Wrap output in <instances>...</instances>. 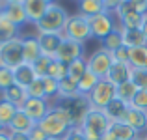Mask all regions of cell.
Wrapping results in <instances>:
<instances>
[{
  "instance_id": "2",
  "label": "cell",
  "mask_w": 147,
  "mask_h": 140,
  "mask_svg": "<svg viewBox=\"0 0 147 140\" xmlns=\"http://www.w3.org/2000/svg\"><path fill=\"white\" fill-rule=\"evenodd\" d=\"M69 19V13L63 6H60L58 2L49 4L45 15L36 22L37 34H61L65 28V22Z\"/></svg>"
},
{
  "instance_id": "50",
  "label": "cell",
  "mask_w": 147,
  "mask_h": 140,
  "mask_svg": "<svg viewBox=\"0 0 147 140\" xmlns=\"http://www.w3.org/2000/svg\"><path fill=\"white\" fill-rule=\"evenodd\" d=\"M45 2H47V4H54V2H56V0H45Z\"/></svg>"
},
{
  "instance_id": "57",
  "label": "cell",
  "mask_w": 147,
  "mask_h": 140,
  "mask_svg": "<svg viewBox=\"0 0 147 140\" xmlns=\"http://www.w3.org/2000/svg\"><path fill=\"white\" fill-rule=\"evenodd\" d=\"M0 4H4V0H0Z\"/></svg>"
},
{
  "instance_id": "43",
  "label": "cell",
  "mask_w": 147,
  "mask_h": 140,
  "mask_svg": "<svg viewBox=\"0 0 147 140\" xmlns=\"http://www.w3.org/2000/svg\"><path fill=\"white\" fill-rule=\"evenodd\" d=\"M28 138H30V140H49L47 133H45V131L41 129L39 125H36L32 131H30V133H28Z\"/></svg>"
},
{
  "instance_id": "40",
  "label": "cell",
  "mask_w": 147,
  "mask_h": 140,
  "mask_svg": "<svg viewBox=\"0 0 147 140\" xmlns=\"http://www.w3.org/2000/svg\"><path fill=\"white\" fill-rule=\"evenodd\" d=\"M130 107L147 112V90H138L136 95H134V99L130 101Z\"/></svg>"
},
{
  "instance_id": "20",
  "label": "cell",
  "mask_w": 147,
  "mask_h": 140,
  "mask_svg": "<svg viewBox=\"0 0 147 140\" xmlns=\"http://www.w3.org/2000/svg\"><path fill=\"white\" fill-rule=\"evenodd\" d=\"M13 75H15V84H19V86H22V88H28L30 84L37 79L36 71H34V65L26 64V62L13 69Z\"/></svg>"
},
{
  "instance_id": "55",
  "label": "cell",
  "mask_w": 147,
  "mask_h": 140,
  "mask_svg": "<svg viewBox=\"0 0 147 140\" xmlns=\"http://www.w3.org/2000/svg\"><path fill=\"white\" fill-rule=\"evenodd\" d=\"M134 140H142V138H140V137H138V138H134Z\"/></svg>"
},
{
  "instance_id": "35",
  "label": "cell",
  "mask_w": 147,
  "mask_h": 140,
  "mask_svg": "<svg viewBox=\"0 0 147 140\" xmlns=\"http://www.w3.org/2000/svg\"><path fill=\"white\" fill-rule=\"evenodd\" d=\"M86 71H88V60L86 58H80V60L73 62V64L69 65V77H71L73 80H76V82L82 79V75Z\"/></svg>"
},
{
  "instance_id": "51",
  "label": "cell",
  "mask_w": 147,
  "mask_h": 140,
  "mask_svg": "<svg viewBox=\"0 0 147 140\" xmlns=\"http://www.w3.org/2000/svg\"><path fill=\"white\" fill-rule=\"evenodd\" d=\"M4 15V11H2V4H0V17H2Z\"/></svg>"
},
{
  "instance_id": "31",
  "label": "cell",
  "mask_w": 147,
  "mask_h": 140,
  "mask_svg": "<svg viewBox=\"0 0 147 140\" xmlns=\"http://www.w3.org/2000/svg\"><path fill=\"white\" fill-rule=\"evenodd\" d=\"M102 49L110 50V52H114V50H117L119 47L123 45V36H121V28H115L112 34H108L106 37H104L102 41Z\"/></svg>"
},
{
  "instance_id": "22",
  "label": "cell",
  "mask_w": 147,
  "mask_h": 140,
  "mask_svg": "<svg viewBox=\"0 0 147 140\" xmlns=\"http://www.w3.org/2000/svg\"><path fill=\"white\" fill-rule=\"evenodd\" d=\"M22 49H24V62L26 64H34L37 58L41 56V47L36 36H22Z\"/></svg>"
},
{
  "instance_id": "1",
  "label": "cell",
  "mask_w": 147,
  "mask_h": 140,
  "mask_svg": "<svg viewBox=\"0 0 147 140\" xmlns=\"http://www.w3.org/2000/svg\"><path fill=\"white\" fill-rule=\"evenodd\" d=\"M37 125H39L41 129L47 133L49 138H58V140H61L65 135L69 133V129L73 127V123H71L69 114H67V112H65L61 107H58V105H50L47 116H45V118L41 120Z\"/></svg>"
},
{
  "instance_id": "54",
  "label": "cell",
  "mask_w": 147,
  "mask_h": 140,
  "mask_svg": "<svg viewBox=\"0 0 147 140\" xmlns=\"http://www.w3.org/2000/svg\"><path fill=\"white\" fill-rule=\"evenodd\" d=\"M2 131H6V129H2V127H0V133H2Z\"/></svg>"
},
{
  "instance_id": "13",
  "label": "cell",
  "mask_w": 147,
  "mask_h": 140,
  "mask_svg": "<svg viewBox=\"0 0 147 140\" xmlns=\"http://www.w3.org/2000/svg\"><path fill=\"white\" fill-rule=\"evenodd\" d=\"M2 11H4V17H6L7 21H11L15 26H22V24L28 22V17H26L22 2H4Z\"/></svg>"
},
{
  "instance_id": "12",
  "label": "cell",
  "mask_w": 147,
  "mask_h": 140,
  "mask_svg": "<svg viewBox=\"0 0 147 140\" xmlns=\"http://www.w3.org/2000/svg\"><path fill=\"white\" fill-rule=\"evenodd\" d=\"M49 108H50V103L47 99H34V97H28L26 103L22 105V110H24L36 123H39L41 120L47 116Z\"/></svg>"
},
{
  "instance_id": "23",
  "label": "cell",
  "mask_w": 147,
  "mask_h": 140,
  "mask_svg": "<svg viewBox=\"0 0 147 140\" xmlns=\"http://www.w3.org/2000/svg\"><path fill=\"white\" fill-rule=\"evenodd\" d=\"M2 97L6 101H9L11 105H15L17 108H22V105L28 99V92H26V88L19 86V84H13V86H9L7 90L2 92Z\"/></svg>"
},
{
  "instance_id": "9",
  "label": "cell",
  "mask_w": 147,
  "mask_h": 140,
  "mask_svg": "<svg viewBox=\"0 0 147 140\" xmlns=\"http://www.w3.org/2000/svg\"><path fill=\"white\" fill-rule=\"evenodd\" d=\"M84 54H86V43H78V41L65 39L63 37V41H61V45L54 58L65 65H71L73 62L80 60V58H86Z\"/></svg>"
},
{
  "instance_id": "46",
  "label": "cell",
  "mask_w": 147,
  "mask_h": 140,
  "mask_svg": "<svg viewBox=\"0 0 147 140\" xmlns=\"http://www.w3.org/2000/svg\"><path fill=\"white\" fill-rule=\"evenodd\" d=\"M9 140H30L28 133H15V131H9Z\"/></svg>"
},
{
  "instance_id": "32",
  "label": "cell",
  "mask_w": 147,
  "mask_h": 140,
  "mask_svg": "<svg viewBox=\"0 0 147 140\" xmlns=\"http://www.w3.org/2000/svg\"><path fill=\"white\" fill-rule=\"evenodd\" d=\"M75 95H78V82L67 75L65 79L60 80V95L58 97H75Z\"/></svg>"
},
{
  "instance_id": "26",
  "label": "cell",
  "mask_w": 147,
  "mask_h": 140,
  "mask_svg": "<svg viewBox=\"0 0 147 140\" xmlns=\"http://www.w3.org/2000/svg\"><path fill=\"white\" fill-rule=\"evenodd\" d=\"M129 65L132 69H147V45L130 49Z\"/></svg>"
},
{
  "instance_id": "49",
  "label": "cell",
  "mask_w": 147,
  "mask_h": 140,
  "mask_svg": "<svg viewBox=\"0 0 147 140\" xmlns=\"http://www.w3.org/2000/svg\"><path fill=\"white\" fill-rule=\"evenodd\" d=\"M4 2H24V0H4Z\"/></svg>"
},
{
  "instance_id": "48",
  "label": "cell",
  "mask_w": 147,
  "mask_h": 140,
  "mask_svg": "<svg viewBox=\"0 0 147 140\" xmlns=\"http://www.w3.org/2000/svg\"><path fill=\"white\" fill-rule=\"evenodd\" d=\"M0 140H9V135H7L6 131H2V133H0Z\"/></svg>"
},
{
  "instance_id": "10",
  "label": "cell",
  "mask_w": 147,
  "mask_h": 140,
  "mask_svg": "<svg viewBox=\"0 0 147 140\" xmlns=\"http://www.w3.org/2000/svg\"><path fill=\"white\" fill-rule=\"evenodd\" d=\"M88 22L91 26V34L93 37L102 41L108 34H112L115 28H121V26L115 24L114 21V13H100V15H95V17H86Z\"/></svg>"
},
{
  "instance_id": "56",
  "label": "cell",
  "mask_w": 147,
  "mask_h": 140,
  "mask_svg": "<svg viewBox=\"0 0 147 140\" xmlns=\"http://www.w3.org/2000/svg\"><path fill=\"white\" fill-rule=\"evenodd\" d=\"M49 140H58V138H49Z\"/></svg>"
},
{
  "instance_id": "39",
  "label": "cell",
  "mask_w": 147,
  "mask_h": 140,
  "mask_svg": "<svg viewBox=\"0 0 147 140\" xmlns=\"http://www.w3.org/2000/svg\"><path fill=\"white\" fill-rule=\"evenodd\" d=\"M138 90H147V69H132V77H130Z\"/></svg>"
},
{
  "instance_id": "27",
  "label": "cell",
  "mask_w": 147,
  "mask_h": 140,
  "mask_svg": "<svg viewBox=\"0 0 147 140\" xmlns=\"http://www.w3.org/2000/svg\"><path fill=\"white\" fill-rule=\"evenodd\" d=\"M99 80H100L99 77L88 69V71L82 75V79L78 80V93H80V95H86V97H88L91 92H93V88L99 84Z\"/></svg>"
},
{
  "instance_id": "24",
  "label": "cell",
  "mask_w": 147,
  "mask_h": 140,
  "mask_svg": "<svg viewBox=\"0 0 147 140\" xmlns=\"http://www.w3.org/2000/svg\"><path fill=\"white\" fill-rule=\"evenodd\" d=\"M78 13L84 17H95V15L106 13L102 0H78Z\"/></svg>"
},
{
  "instance_id": "11",
  "label": "cell",
  "mask_w": 147,
  "mask_h": 140,
  "mask_svg": "<svg viewBox=\"0 0 147 140\" xmlns=\"http://www.w3.org/2000/svg\"><path fill=\"white\" fill-rule=\"evenodd\" d=\"M114 15L117 17L121 28H140L142 19H144V15L138 13V10L132 6L130 0H123L121 6H119V10L115 11Z\"/></svg>"
},
{
  "instance_id": "58",
  "label": "cell",
  "mask_w": 147,
  "mask_h": 140,
  "mask_svg": "<svg viewBox=\"0 0 147 140\" xmlns=\"http://www.w3.org/2000/svg\"><path fill=\"white\" fill-rule=\"evenodd\" d=\"M76 2H78V0H76Z\"/></svg>"
},
{
  "instance_id": "29",
  "label": "cell",
  "mask_w": 147,
  "mask_h": 140,
  "mask_svg": "<svg viewBox=\"0 0 147 140\" xmlns=\"http://www.w3.org/2000/svg\"><path fill=\"white\" fill-rule=\"evenodd\" d=\"M19 36V26H15L11 21H7L6 17H0V39H2V43H6V41L13 39V37Z\"/></svg>"
},
{
  "instance_id": "17",
  "label": "cell",
  "mask_w": 147,
  "mask_h": 140,
  "mask_svg": "<svg viewBox=\"0 0 147 140\" xmlns=\"http://www.w3.org/2000/svg\"><path fill=\"white\" fill-rule=\"evenodd\" d=\"M123 122H125L127 125H130L138 135H140L142 131H147V112L138 110V108H134V107H129L127 116H125Z\"/></svg>"
},
{
  "instance_id": "38",
  "label": "cell",
  "mask_w": 147,
  "mask_h": 140,
  "mask_svg": "<svg viewBox=\"0 0 147 140\" xmlns=\"http://www.w3.org/2000/svg\"><path fill=\"white\" fill-rule=\"evenodd\" d=\"M15 84V75H13V69L6 67V65H0V92L7 90L9 86Z\"/></svg>"
},
{
  "instance_id": "52",
  "label": "cell",
  "mask_w": 147,
  "mask_h": 140,
  "mask_svg": "<svg viewBox=\"0 0 147 140\" xmlns=\"http://www.w3.org/2000/svg\"><path fill=\"white\" fill-rule=\"evenodd\" d=\"M142 140H147V133H145V135H144V137H142Z\"/></svg>"
},
{
  "instance_id": "14",
  "label": "cell",
  "mask_w": 147,
  "mask_h": 140,
  "mask_svg": "<svg viewBox=\"0 0 147 140\" xmlns=\"http://www.w3.org/2000/svg\"><path fill=\"white\" fill-rule=\"evenodd\" d=\"M37 41H39L41 47V54L54 58L61 41H63V34H37Z\"/></svg>"
},
{
  "instance_id": "44",
  "label": "cell",
  "mask_w": 147,
  "mask_h": 140,
  "mask_svg": "<svg viewBox=\"0 0 147 140\" xmlns=\"http://www.w3.org/2000/svg\"><path fill=\"white\" fill-rule=\"evenodd\" d=\"M104 2V10H106V13H115V11L119 10V6H121L123 0H102Z\"/></svg>"
},
{
  "instance_id": "47",
  "label": "cell",
  "mask_w": 147,
  "mask_h": 140,
  "mask_svg": "<svg viewBox=\"0 0 147 140\" xmlns=\"http://www.w3.org/2000/svg\"><path fill=\"white\" fill-rule=\"evenodd\" d=\"M140 30L145 34V37H147V13L144 15V19H142V24H140Z\"/></svg>"
},
{
  "instance_id": "33",
  "label": "cell",
  "mask_w": 147,
  "mask_h": 140,
  "mask_svg": "<svg viewBox=\"0 0 147 140\" xmlns=\"http://www.w3.org/2000/svg\"><path fill=\"white\" fill-rule=\"evenodd\" d=\"M54 58L52 56H47V54H41L36 62H34V71H36L37 77H47L49 75V69H50V64H52Z\"/></svg>"
},
{
  "instance_id": "19",
  "label": "cell",
  "mask_w": 147,
  "mask_h": 140,
  "mask_svg": "<svg viewBox=\"0 0 147 140\" xmlns=\"http://www.w3.org/2000/svg\"><path fill=\"white\" fill-rule=\"evenodd\" d=\"M129 107H130L129 103L121 101L119 97H115V99H112L110 103L106 105L104 114L108 116V120H110V122H123V120H125V116H127Z\"/></svg>"
},
{
  "instance_id": "15",
  "label": "cell",
  "mask_w": 147,
  "mask_h": 140,
  "mask_svg": "<svg viewBox=\"0 0 147 140\" xmlns=\"http://www.w3.org/2000/svg\"><path fill=\"white\" fill-rule=\"evenodd\" d=\"M130 77H132V67L129 64H123V62H114V65L110 67L106 75V80H110L114 86H119L123 82H129Z\"/></svg>"
},
{
  "instance_id": "41",
  "label": "cell",
  "mask_w": 147,
  "mask_h": 140,
  "mask_svg": "<svg viewBox=\"0 0 147 140\" xmlns=\"http://www.w3.org/2000/svg\"><path fill=\"white\" fill-rule=\"evenodd\" d=\"M114 60L115 62H123V64H129V54H130V49L125 45H121L117 50H114Z\"/></svg>"
},
{
  "instance_id": "4",
  "label": "cell",
  "mask_w": 147,
  "mask_h": 140,
  "mask_svg": "<svg viewBox=\"0 0 147 140\" xmlns=\"http://www.w3.org/2000/svg\"><path fill=\"white\" fill-rule=\"evenodd\" d=\"M52 105H58V107H61L65 112L69 114V118H71V123L73 127H80V123H82V120L86 118V114L90 112L91 105H90V97L86 95H75V97H58L56 103Z\"/></svg>"
},
{
  "instance_id": "6",
  "label": "cell",
  "mask_w": 147,
  "mask_h": 140,
  "mask_svg": "<svg viewBox=\"0 0 147 140\" xmlns=\"http://www.w3.org/2000/svg\"><path fill=\"white\" fill-rule=\"evenodd\" d=\"M21 64H24V49H22V36H17L2 45V49H0V65L15 69Z\"/></svg>"
},
{
  "instance_id": "34",
  "label": "cell",
  "mask_w": 147,
  "mask_h": 140,
  "mask_svg": "<svg viewBox=\"0 0 147 140\" xmlns=\"http://www.w3.org/2000/svg\"><path fill=\"white\" fill-rule=\"evenodd\" d=\"M67 75H69V65L61 64V62H58L56 58H54L52 64H50V69H49V75L47 77H52V79H56L58 82H60V80L65 79Z\"/></svg>"
},
{
  "instance_id": "36",
  "label": "cell",
  "mask_w": 147,
  "mask_h": 140,
  "mask_svg": "<svg viewBox=\"0 0 147 140\" xmlns=\"http://www.w3.org/2000/svg\"><path fill=\"white\" fill-rule=\"evenodd\" d=\"M43 84H45V97L49 99H58V95H60V82H58L56 79H52V77H43Z\"/></svg>"
},
{
  "instance_id": "7",
  "label": "cell",
  "mask_w": 147,
  "mask_h": 140,
  "mask_svg": "<svg viewBox=\"0 0 147 140\" xmlns=\"http://www.w3.org/2000/svg\"><path fill=\"white\" fill-rule=\"evenodd\" d=\"M86 60H88V69H90L91 73H95L99 79H106L110 67L114 65V62H115L114 54H112L110 50L102 49V47L97 49L90 58H86Z\"/></svg>"
},
{
  "instance_id": "18",
  "label": "cell",
  "mask_w": 147,
  "mask_h": 140,
  "mask_svg": "<svg viewBox=\"0 0 147 140\" xmlns=\"http://www.w3.org/2000/svg\"><path fill=\"white\" fill-rule=\"evenodd\" d=\"M22 6H24L28 22H30V24H36V22L45 15L49 4L45 2V0H24V2H22Z\"/></svg>"
},
{
  "instance_id": "28",
  "label": "cell",
  "mask_w": 147,
  "mask_h": 140,
  "mask_svg": "<svg viewBox=\"0 0 147 140\" xmlns=\"http://www.w3.org/2000/svg\"><path fill=\"white\" fill-rule=\"evenodd\" d=\"M17 110L19 108L15 107V105H11L9 101H6L4 97L0 99V127H2V129H7V125L11 123V120L17 114Z\"/></svg>"
},
{
  "instance_id": "53",
  "label": "cell",
  "mask_w": 147,
  "mask_h": 140,
  "mask_svg": "<svg viewBox=\"0 0 147 140\" xmlns=\"http://www.w3.org/2000/svg\"><path fill=\"white\" fill-rule=\"evenodd\" d=\"M2 45H4V43H2V39H0V49H2Z\"/></svg>"
},
{
  "instance_id": "30",
  "label": "cell",
  "mask_w": 147,
  "mask_h": 140,
  "mask_svg": "<svg viewBox=\"0 0 147 140\" xmlns=\"http://www.w3.org/2000/svg\"><path fill=\"white\" fill-rule=\"evenodd\" d=\"M136 92H138V88H136V84H134L132 80L115 86V97H119L121 101H125V103H129V105H130V101L134 99Z\"/></svg>"
},
{
  "instance_id": "25",
  "label": "cell",
  "mask_w": 147,
  "mask_h": 140,
  "mask_svg": "<svg viewBox=\"0 0 147 140\" xmlns=\"http://www.w3.org/2000/svg\"><path fill=\"white\" fill-rule=\"evenodd\" d=\"M108 131L115 137V140H134V138H138V133L130 125H127L125 122H110Z\"/></svg>"
},
{
  "instance_id": "45",
  "label": "cell",
  "mask_w": 147,
  "mask_h": 140,
  "mask_svg": "<svg viewBox=\"0 0 147 140\" xmlns=\"http://www.w3.org/2000/svg\"><path fill=\"white\" fill-rule=\"evenodd\" d=\"M130 2L138 10V13H142V15L147 13V0H130Z\"/></svg>"
},
{
  "instance_id": "16",
  "label": "cell",
  "mask_w": 147,
  "mask_h": 140,
  "mask_svg": "<svg viewBox=\"0 0 147 140\" xmlns=\"http://www.w3.org/2000/svg\"><path fill=\"white\" fill-rule=\"evenodd\" d=\"M36 125H37V123L34 122V120L30 118L22 108H19L17 114H15L13 120H11V123L7 125V131H15V133H30Z\"/></svg>"
},
{
  "instance_id": "5",
  "label": "cell",
  "mask_w": 147,
  "mask_h": 140,
  "mask_svg": "<svg viewBox=\"0 0 147 140\" xmlns=\"http://www.w3.org/2000/svg\"><path fill=\"white\" fill-rule=\"evenodd\" d=\"M61 34H63L65 39H73V41H78V43H86V41H90L93 37L88 19L80 13L69 15L67 22H65V28Z\"/></svg>"
},
{
  "instance_id": "21",
  "label": "cell",
  "mask_w": 147,
  "mask_h": 140,
  "mask_svg": "<svg viewBox=\"0 0 147 140\" xmlns=\"http://www.w3.org/2000/svg\"><path fill=\"white\" fill-rule=\"evenodd\" d=\"M121 36H123V45L129 49L147 45V37L140 28H121Z\"/></svg>"
},
{
  "instance_id": "3",
  "label": "cell",
  "mask_w": 147,
  "mask_h": 140,
  "mask_svg": "<svg viewBox=\"0 0 147 140\" xmlns=\"http://www.w3.org/2000/svg\"><path fill=\"white\" fill-rule=\"evenodd\" d=\"M108 127H110V120L104 114V110H99V108H90V112L80 123V131L88 140H100L102 135L108 131Z\"/></svg>"
},
{
  "instance_id": "37",
  "label": "cell",
  "mask_w": 147,
  "mask_h": 140,
  "mask_svg": "<svg viewBox=\"0 0 147 140\" xmlns=\"http://www.w3.org/2000/svg\"><path fill=\"white\" fill-rule=\"evenodd\" d=\"M26 92H28V97H34V99H47V97H45L43 77H37V79L34 80L28 88H26Z\"/></svg>"
},
{
  "instance_id": "8",
  "label": "cell",
  "mask_w": 147,
  "mask_h": 140,
  "mask_svg": "<svg viewBox=\"0 0 147 140\" xmlns=\"http://www.w3.org/2000/svg\"><path fill=\"white\" fill-rule=\"evenodd\" d=\"M90 105L91 108H99V110H104L106 105L110 103L112 99H115V86L106 79H100L99 84L93 88V92L90 93Z\"/></svg>"
},
{
  "instance_id": "42",
  "label": "cell",
  "mask_w": 147,
  "mask_h": 140,
  "mask_svg": "<svg viewBox=\"0 0 147 140\" xmlns=\"http://www.w3.org/2000/svg\"><path fill=\"white\" fill-rule=\"evenodd\" d=\"M61 140H88V138L84 137V133L80 131V127H71V129H69V133L65 135Z\"/></svg>"
}]
</instances>
